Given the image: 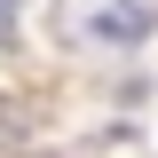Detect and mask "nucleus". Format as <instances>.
<instances>
[{"instance_id":"2","label":"nucleus","mask_w":158,"mask_h":158,"mask_svg":"<svg viewBox=\"0 0 158 158\" xmlns=\"http://www.w3.org/2000/svg\"><path fill=\"white\" fill-rule=\"evenodd\" d=\"M8 24H16V0H0V32H8Z\"/></svg>"},{"instance_id":"1","label":"nucleus","mask_w":158,"mask_h":158,"mask_svg":"<svg viewBox=\"0 0 158 158\" xmlns=\"http://www.w3.org/2000/svg\"><path fill=\"white\" fill-rule=\"evenodd\" d=\"M56 40L79 48V56H127L142 48L158 24V0H56Z\"/></svg>"}]
</instances>
